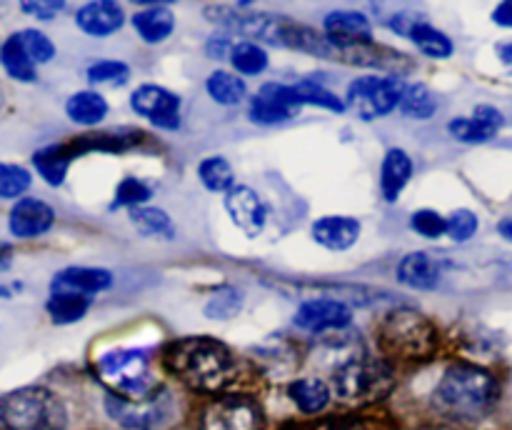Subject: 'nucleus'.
Masks as SVG:
<instances>
[{"instance_id":"12","label":"nucleus","mask_w":512,"mask_h":430,"mask_svg":"<svg viewBox=\"0 0 512 430\" xmlns=\"http://www.w3.org/2000/svg\"><path fill=\"white\" fill-rule=\"evenodd\" d=\"M325 38L330 45H338V50H355L373 45V25L363 13L355 10H338V13H328L323 20Z\"/></svg>"},{"instance_id":"16","label":"nucleus","mask_w":512,"mask_h":430,"mask_svg":"<svg viewBox=\"0 0 512 430\" xmlns=\"http://www.w3.org/2000/svg\"><path fill=\"white\" fill-rule=\"evenodd\" d=\"M360 220L350 218V215H323L313 223V238L315 243L323 245L328 250H348L358 243Z\"/></svg>"},{"instance_id":"13","label":"nucleus","mask_w":512,"mask_h":430,"mask_svg":"<svg viewBox=\"0 0 512 430\" xmlns=\"http://www.w3.org/2000/svg\"><path fill=\"white\" fill-rule=\"evenodd\" d=\"M225 210L235 228L243 230L248 238H258L268 223V208H265L263 198L248 185H235L233 190L225 193Z\"/></svg>"},{"instance_id":"22","label":"nucleus","mask_w":512,"mask_h":430,"mask_svg":"<svg viewBox=\"0 0 512 430\" xmlns=\"http://www.w3.org/2000/svg\"><path fill=\"white\" fill-rule=\"evenodd\" d=\"M75 158L73 145H48L33 155V165L48 185H60L68 175L70 160Z\"/></svg>"},{"instance_id":"2","label":"nucleus","mask_w":512,"mask_h":430,"mask_svg":"<svg viewBox=\"0 0 512 430\" xmlns=\"http://www.w3.org/2000/svg\"><path fill=\"white\" fill-rule=\"evenodd\" d=\"M498 380L478 365H450L435 388L433 403L443 415L475 423L490 415L498 403Z\"/></svg>"},{"instance_id":"32","label":"nucleus","mask_w":512,"mask_h":430,"mask_svg":"<svg viewBox=\"0 0 512 430\" xmlns=\"http://www.w3.org/2000/svg\"><path fill=\"white\" fill-rule=\"evenodd\" d=\"M205 88H208L210 98L220 105H238L245 98L243 78L228 73V70H215V73H210Z\"/></svg>"},{"instance_id":"7","label":"nucleus","mask_w":512,"mask_h":430,"mask_svg":"<svg viewBox=\"0 0 512 430\" xmlns=\"http://www.w3.org/2000/svg\"><path fill=\"white\" fill-rule=\"evenodd\" d=\"M173 398L165 390L145 400H125L120 395H108L105 398V410L110 418L125 430H158L173 415Z\"/></svg>"},{"instance_id":"9","label":"nucleus","mask_w":512,"mask_h":430,"mask_svg":"<svg viewBox=\"0 0 512 430\" xmlns=\"http://www.w3.org/2000/svg\"><path fill=\"white\" fill-rule=\"evenodd\" d=\"M260 423V408L243 395L215 400L203 413V430H260Z\"/></svg>"},{"instance_id":"40","label":"nucleus","mask_w":512,"mask_h":430,"mask_svg":"<svg viewBox=\"0 0 512 430\" xmlns=\"http://www.w3.org/2000/svg\"><path fill=\"white\" fill-rule=\"evenodd\" d=\"M240 303H243V300H240L238 290L223 288V290H218L213 298H210V303L205 305V313H208L210 318L228 320V318H233L235 313H238Z\"/></svg>"},{"instance_id":"6","label":"nucleus","mask_w":512,"mask_h":430,"mask_svg":"<svg viewBox=\"0 0 512 430\" xmlns=\"http://www.w3.org/2000/svg\"><path fill=\"white\" fill-rule=\"evenodd\" d=\"M98 375L125 400H145L158 393L145 350L120 348L100 355Z\"/></svg>"},{"instance_id":"5","label":"nucleus","mask_w":512,"mask_h":430,"mask_svg":"<svg viewBox=\"0 0 512 430\" xmlns=\"http://www.w3.org/2000/svg\"><path fill=\"white\" fill-rule=\"evenodd\" d=\"M380 343L388 353L400 358H428L438 348V330L413 308H398L380 320Z\"/></svg>"},{"instance_id":"14","label":"nucleus","mask_w":512,"mask_h":430,"mask_svg":"<svg viewBox=\"0 0 512 430\" xmlns=\"http://www.w3.org/2000/svg\"><path fill=\"white\" fill-rule=\"evenodd\" d=\"M503 125L505 115L500 113L498 108H493V105H478L470 118H455L453 123L448 125V130L455 140H460V143L475 145L493 140L495 135L503 130Z\"/></svg>"},{"instance_id":"10","label":"nucleus","mask_w":512,"mask_h":430,"mask_svg":"<svg viewBox=\"0 0 512 430\" xmlns=\"http://www.w3.org/2000/svg\"><path fill=\"white\" fill-rule=\"evenodd\" d=\"M130 108L163 130L180 128V98L163 85H140L130 95Z\"/></svg>"},{"instance_id":"30","label":"nucleus","mask_w":512,"mask_h":430,"mask_svg":"<svg viewBox=\"0 0 512 430\" xmlns=\"http://www.w3.org/2000/svg\"><path fill=\"white\" fill-rule=\"evenodd\" d=\"M48 315L53 318V323L58 325H68V323H78L90 308V298L85 295H75V293H53L48 300Z\"/></svg>"},{"instance_id":"11","label":"nucleus","mask_w":512,"mask_h":430,"mask_svg":"<svg viewBox=\"0 0 512 430\" xmlns=\"http://www.w3.org/2000/svg\"><path fill=\"white\" fill-rule=\"evenodd\" d=\"M353 310L338 298L305 300L295 313V325L305 333H328V330L348 328Z\"/></svg>"},{"instance_id":"38","label":"nucleus","mask_w":512,"mask_h":430,"mask_svg":"<svg viewBox=\"0 0 512 430\" xmlns=\"http://www.w3.org/2000/svg\"><path fill=\"white\" fill-rule=\"evenodd\" d=\"M410 228L415 230L418 235H423V238H440V235L448 233V218L440 213H435V210H418V213H413V218H410Z\"/></svg>"},{"instance_id":"36","label":"nucleus","mask_w":512,"mask_h":430,"mask_svg":"<svg viewBox=\"0 0 512 430\" xmlns=\"http://www.w3.org/2000/svg\"><path fill=\"white\" fill-rule=\"evenodd\" d=\"M30 188V173L20 165L0 163V198H20Z\"/></svg>"},{"instance_id":"41","label":"nucleus","mask_w":512,"mask_h":430,"mask_svg":"<svg viewBox=\"0 0 512 430\" xmlns=\"http://www.w3.org/2000/svg\"><path fill=\"white\" fill-rule=\"evenodd\" d=\"M478 215L473 210H455L448 218V235L455 243H465L478 233Z\"/></svg>"},{"instance_id":"35","label":"nucleus","mask_w":512,"mask_h":430,"mask_svg":"<svg viewBox=\"0 0 512 430\" xmlns=\"http://www.w3.org/2000/svg\"><path fill=\"white\" fill-rule=\"evenodd\" d=\"M88 80L95 85H125L130 80V68L120 60H98L88 68Z\"/></svg>"},{"instance_id":"34","label":"nucleus","mask_w":512,"mask_h":430,"mask_svg":"<svg viewBox=\"0 0 512 430\" xmlns=\"http://www.w3.org/2000/svg\"><path fill=\"white\" fill-rule=\"evenodd\" d=\"M293 115H295L293 110L283 108V105L275 103L273 98H268V95H263V93H260L258 98H253V103H250V118L260 125L285 123V120H290Z\"/></svg>"},{"instance_id":"47","label":"nucleus","mask_w":512,"mask_h":430,"mask_svg":"<svg viewBox=\"0 0 512 430\" xmlns=\"http://www.w3.org/2000/svg\"><path fill=\"white\" fill-rule=\"evenodd\" d=\"M498 230H500V233L505 235V238L512 240V218H505V220H500Z\"/></svg>"},{"instance_id":"23","label":"nucleus","mask_w":512,"mask_h":430,"mask_svg":"<svg viewBox=\"0 0 512 430\" xmlns=\"http://www.w3.org/2000/svg\"><path fill=\"white\" fill-rule=\"evenodd\" d=\"M65 113L73 123L78 125H98L100 120L108 115V103L95 90H80V93L70 95L65 103Z\"/></svg>"},{"instance_id":"20","label":"nucleus","mask_w":512,"mask_h":430,"mask_svg":"<svg viewBox=\"0 0 512 430\" xmlns=\"http://www.w3.org/2000/svg\"><path fill=\"white\" fill-rule=\"evenodd\" d=\"M413 178V160L403 148H390L380 168V190L388 203H395Z\"/></svg>"},{"instance_id":"17","label":"nucleus","mask_w":512,"mask_h":430,"mask_svg":"<svg viewBox=\"0 0 512 430\" xmlns=\"http://www.w3.org/2000/svg\"><path fill=\"white\" fill-rule=\"evenodd\" d=\"M113 285V273L105 268H65L53 278V293L95 295Z\"/></svg>"},{"instance_id":"44","label":"nucleus","mask_w":512,"mask_h":430,"mask_svg":"<svg viewBox=\"0 0 512 430\" xmlns=\"http://www.w3.org/2000/svg\"><path fill=\"white\" fill-rule=\"evenodd\" d=\"M493 20L503 28H512V0H505L493 10Z\"/></svg>"},{"instance_id":"18","label":"nucleus","mask_w":512,"mask_h":430,"mask_svg":"<svg viewBox=\"0 0 512 430\" xmlns=\"http://www.w3.org/2000/svg\"><path fill=\"white\" fill-rule=\"evenodd\" d=\"M440 278H443V265L438 258L430 253H408L398 263V280L413 290H433L438 288Z\"/></svg>"},{"instance_id":"24","label":"nucleus","mask_w":512,"mask_h":430,"mask_svg":"<svg viewBox=\"0 0 512 430\" xmlns=\"http://www.w3.org/2000/svg\"><path fill=\"white\" fill-rule=\"evenodd\" d=\"M0 63H3L5 73L10 78L20 80V83H33L35 80V63L28 55V50H25L18 33L10 35L3 43V48H0Z\"/></svg>"},{"instance_id":"28","label":"nucleus","mask_w":512,"mask_h":430,"mask_svg":"<svg viewBox=\"0 0 512 430\" xmlns=\"http://www.w3.org/2000/svg\"><path fill=\"white\" fill-rule=\"evenodd\" d=\"M198 178L210 193H228L235 188L233 165L223 155H210L198 165Z\"/></svg>"},{"instance_id":"26","label":"nucleus","mask_w":512,"mask_h":430,"mask_svg":"<svg viewBox=\"0 0 512 430\" xmlns=\"http://www.w3.org/2000/svg\"><path fill=\"white\" fill-rule=\"evenodd\" d=\"M288 93L295 108H300V105H318V108L333 110V113H340V110L345 108V103L333 93V90L315 83V80H300V83L288 85Z\"/></svg>"},{"instance_id":"25","label":"nucleus","mask_w":512,"mask_h":430,"mask_svg":"<svg viewBox=\"0 0 512 430\" xmlns=\"http://www.w3.org/2000/svg\"><path fill=\"white\" fill-rule=\"evenodd\" d=\"M288 393H290V398H293V403L308 415L320 413V410L328 408V403H330V388L325 385V380H320V378L295 380V383H290Z\"/></svg>"},{"instance_id":"33","label":"nucleus","mask_w":512,"mask_h":430,"mask_svg":"<svg viewBox=\"0 0 512 430\" xmlns=\"http://www.w3.org/2000/svg\"><path fill=\"white\" fill-rule=\"evenodd\" d=\"M230 63L240 75H260L268 68V53L253 40H243L230 50Z\"/></svg>"},{"instance_id":"8","label":"nucleus","mask_w":512,"mask_h":430,"mask_svg":"<svg viewBox=\"0 0 512 430\" xmlns=\"http://www.w3.org/2000/svg\"><path fill=\"white\" fill-rule=\"evenodd\" d=\"M405 80L400 75H388V78H378V75H365L350 83L348 100L363 120L383 118V115L393 113L400 105L405 93Z\"/></svg>"},{"instance_id":"21","label":"nucleus","mask_w":512,"mask_h":430,"mask_svg":"<svg viewBox=\"0 0 512 430\" xmlns=\"http://www.w3.org/2000/svg\"><path fill=\"white\" fill-rule=\"evenodd\" d=\"M133 28L145 43H163L175 30V18L165 5H148L145 10L133 15Z\"/></svg>"},{"instance_id":"3","label":"nucleus","mask_w":512,"mask_h":430,"mask_svg":"<svg viewBox=\"0 0 512 430\" xmlns=\"http://www.w3.org/2000/svg\"><path fill=\"white\" fill-rule=\"evenodd\" d=\"M395 383L393 368L385 360L365 353H348L333 368L335 393L348 403H373L390 393Z\"/></svg>"},{"instance_id":"43","label":"nucleus","mask_w":512,"mask_h":430,"mask_svg":"<svg viewBox=\"0 0 512 430\" xmlns=\"http://www.w3.org/2000/svg\"><path fill=\"white\" fill-rule=\"evenodd\" d=\"M315 430H378V428H375L370 420H363V418H338V420H328V423H323Z\"/></svg>"},{"instance_id":"29","label":"nucleus","mask_w":512,"mask_h":430,"mask_svg":"<svg viewBox=\"0 0 512 430\" xmlns=\"http://www.w3.org/2000/svg\"><path fill=\"white\" fill-rule=\"evenodd\" d=\"M400 110H403L405 118L428 120L433 118L435 110H438V98H435V93L428 85L413 83L405 88L403 100H400Z\"/></svg>"},{"instance_id":"15","label":"nucleus","mask_w":512,"mask_h":430,"mask_svg":"<svg viewBox=\"0 0 512 430\" xmlns=\"http://www.w3.org/2000/svg\"><path fill=\"white\" fill-rule=\"evenodd\" d=\"M55 213L48 203L38 198H20L10 210V233L15 238H38L53 228Z\"/></svg>"},{"instance_id":"45","label":"nucleus","mask_w":512,"mask_h":430,"mask_svg":"<svg viewBox=\"0 0 512 430\" xmlns=\"http://www.w3.org/2000/svg\"><path fill=\"white\" fill-rule=\"evenodd\" d=\"M230 50H233V45H230L225 38H220V40L213 38L208 43V53L213 55V58H223V55H228L230 58Z\"/></svg>"},{"instance_id":"39","label":"nucleus","mask_w":512,"mask_h":430,"mask_svg":"<svg viewBox=\"0 0 512 430\" xmlns=\"http://www.w3.org/2000/svg\"><path fill=\"white\" fill-rule=\"evenodd\" d=\"M18 35H20V40H23L25 50H28V55H30V58H33L35 65H38V63H48V60H53L55 45H53V40L48 38V35L40 33V30H33V28L20 30Z\"/></svg>"},{"instance_id":"31","label":"nucleus","mask_w":512,"mask_h":430,"mask_svg":"<svg viewBox=\"0 0 512 430\" xmlns=\"http://www.w3.org/2000/svg\"><path fill=\"white\" fill-rule=\"evenodd\" d=\"M130 223H133L143 235H150V238L170 240L175 235L173 220H170V215L160 208H145V205L133 208L130 210Z\"/></svg>"},{"instance_id":"19","label":"nucleus","mask_w":512,"mask_h":430,"mask_svg":"<svg viewBox=\"0 0 512 430\" xmlns=\"http://www.w3.org/2000/svg\"><path fill=\"white\" fill-rule=\"evenodd\" d=\"M75 23L83 33L93 35V38H105L120 30L123 25V8L110 0H98V3H88L78 10Z\"/></svg>"},{"instance_id":"42","label":"nucleus","mask_w":512,"mask_h":430,"mask_svg":"<svg viewBox=\"0 0 512 430\" xmlns=\"http://www.w3.org/2000/svg\"><path fill=\"white\" fill-rule=\"evenodd\" d=\"M20 8L40 20H53L65 8V3H58V0H35V3H23Z\"/></svg>"},{"instance_id":"49","label":"nucleus","mask_w":512,"mask_h":430,"mask_svg":"<svg viewBox=\"0 0 512 430\" xmlns=\"http://www.w3.org/2000/svg\"><path fill=\"white\" fill-rule=\"evenodd\" d=\"M425 430H440V428H425Z\"/></svg>"},{"instance_id":"4","label":"nucleus","mask_w":512,"mask_h":430,"mask_svg":"<svg viewBox=\"0 0 512 430\" xmlns=\"http://www.w3.org/2000/svg\"><path fill=\"white\" fill-rule=\"evenodd\" d=\"M0 420L8 430H65L68 413L45 388H20L0 398Z\"/></svg>"},{"instance_id":"48","label":"nucleus","mask_w":512,"mask_h":430,"mask_svg":"<svg viewBox=\"0 0 512 430\" xmlns=\"http://www.w3.org/2000/svg\"><path fill=\"white\" fill-rule=\"evenodd\" d=\"M8 265H10V248L0 245V270L8 268Z\"/></svg>"},{"instance_id":"46","label":"nucleus","mask_w":512,"mask_h":430,"mask_svg":"<svg viewBox=\"0 0 512 430\" xmlns=\"http://www.w3.org/2000/svg\"><path fill=\"white\" fill-rule=\"evenodd\" d=\"M498 58H500V63H503L505 68H508L512 73V40H510V43H500L498 45Z\"/></svg>"},{"instance_id":"37","label":"nucleus","mask_w":512,"mask_h":430,"mask_svg":"<svg viewBox=\"0 0 512 430\" xmlns=\"http://www.w3.org/2000/svg\"><path fill=\"white\" fill-rule=\"evenodd\" d=\"M150 198V188L138 178H125L115 190L113 208H140Z\"/></svg>"},{"instance_id":"27","label":"nucleus","mask_w":512,"mask_h":430,"mask_svg":"<svg viewBox=\"0 0 512 430\" xmlns=\"http://www.w3.org/2000/svg\"><path fill=\"white\" fill-rule=\"evenodd\" d=\"M408 38L413 40V43L418 45L420 53H425L428 58H450L455 50L453 40H450L443 30L430 25L428 20H420V23L410 30Z\"/></svg>"},{"instance_id":"1","label":"nucleus","mask_w":512,"mask_h":430,"mask_svg":"<svg viewBox=\"0 0 512 430\" xmlns=\"http://www.w3.org/2000/svg\"><path fill=\"white\" fill-rule=\"evenodd\" d=\"M165 363L185 385L203 393H218L238 378L235 355L213 338L178 340L165 353Z\"/></svg>"}]
</instances>
